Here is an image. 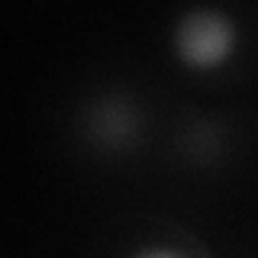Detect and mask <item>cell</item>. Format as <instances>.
I'll use <instances>...</instances> for the list:
<instances>
[{
  "instance_id": "obj_1",
  "label": "cell",
  "mask_w": 258,
  "mask_h": 258,
  "mask_svg": "<svg viewBox=\"0 0 258 258\" xmlns=\"http://www.w3.org/2000/svg\"><path fill=\"white\" fill-rule=\"evenodd\" d=\"M168 45L181 68L197 75L223 71L242 45V26L223 7H187L174 16Z\"/></svg>"
},
{
  "instance_id": "obj_2",
  "label": "cell",
  "mask_w": 258,
  "mask_h": 258,
  "mask_svg": "<svg viewBox=\"0 0 258 258\" xmlns=\"http://www.w3.org/2000/svg\"><path fill=\"white\" fill-rule=\"evenodd\" d=\"M91 129L103 139V145H123L136 136V110L126 100H100L91 113Z\"/></svg>"
},
{
  "instance_id": "obj_3",
  "label": "cell",
  "mask_w": 258,
  "mask_h": 258,
  "mask_svg": "<svg viewBox=\"0 0 258 258\" xmlns=\"http://www.w3.org/2000/svg\"><path fill=\"white\" fill-rule=\"evenodd\" d=\"M129 258H187V255L171 248V245H142V248H136Z\"/></svg>"
}]
</instances>
